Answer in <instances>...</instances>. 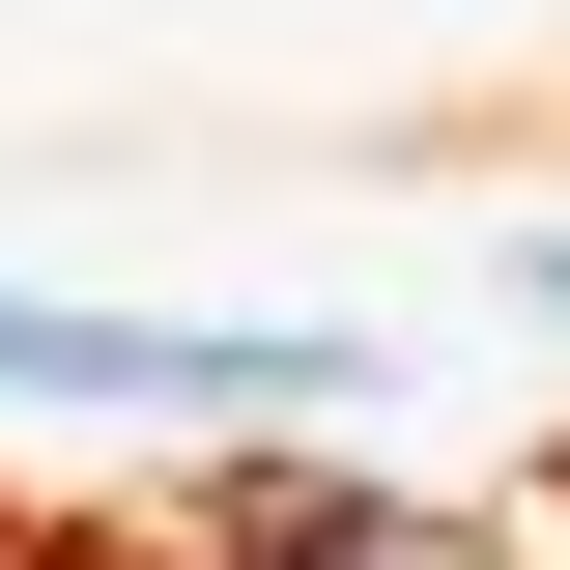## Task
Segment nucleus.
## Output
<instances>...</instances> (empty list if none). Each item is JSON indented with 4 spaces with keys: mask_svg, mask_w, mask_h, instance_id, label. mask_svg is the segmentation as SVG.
<instances>
[{
    "mask_svg": "<svg viewBox=\"0 0 570 570\" xmlns=\"http://www.w3.org/2000/svg\"><path fill=\"white\" fill-rule=\"evenodd\" d=\"M0 400H142V428H257V400H343V343H171V314H29V285H0Z\"/></svg>",
    "mask_w": 570,
    "mask_h": 570,
    "instance_id": "obj_1",
    "label": "nucleus"
},
{
    "mask_svg": "<svg viewBox=\"0 0 570 570\" xmlns=\"http://www.w3.org/2000/svg\"><path fill=\"white\" fill-rule=\"evenodd\" d=\"M542 285H570V228H542Z\"/></svg>",
    "mask_w": 570,
    "mask_h": 570,
    "instance_id": "obj_2",
    "label": "nucleus"
}]
</instances>
